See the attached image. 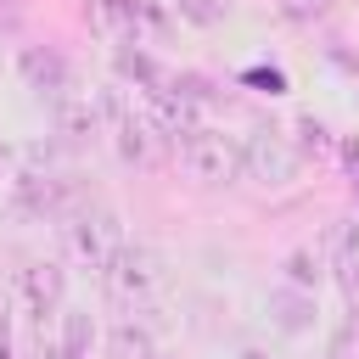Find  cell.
Segmentation results:
<instances>
[{
	"instance_id": "cell-1",
	"label": "cell",
	"mask_w": 359,
	"mask_h": 359,
	"mask_svg": "<svg viewBox=\"0 0 359 359\" xmlns=\"http://www.w3.org/2000/svg\"><path fill=\"white\" fill-rule=\"evenodd\" d=\"M101 286H107V297H112L123 314H146V309L168 292V264H163L157 247L129 241V247L101 269Z\"/></svg>"
},
{
	"instance_id": "cell-2",
	"label": "cell",
	"mask_w": 359,
	"mask_h": 359,
	"mask_svg": "<svg viewBox=\"0 0 359 359\" xmlns=\"http://www.w3.org/2000/svg\"><path fill=\"white\" fill-rule=\"evenodd\" d=\"M62 309H67V275H62V264L22 258L11 269V314L45 331V320H56Z\"/></svg>"
},
{
	"instance_id": "cell-3",
	"label": "cell",
	"mask_w": 359,
	"mask_h": 359,
	"mask_svg": "<svg viewBox=\"0 0 359 359\" xmlns=\"http://www.w3.org/2000/svg\"><path fill=\"white\" fill-rule=\"evenodd\" d=\"M174 146H180V168H185L196 185H236V180H241V140H230L224 129L196 123V129H185Z\"/></svg>"
},
{
	"instance_id": "cell-4",
	"label": "cell",
	"mask_w": 359,
	"mask_h": 359,
	"mask_svg": "<svg viewBox=\"0 0 359 359\" xmlns=\"http://www.w3.org/2000/svg\"><path fill=\"white\" fill-rule=\"evenodd\" d=\"M123 247H129V236H123V219L112 208H79L67 219V252H73V264H84V269L101 275Z\"/></svg>"
},
{
	"instance_id": "cell-5",
	"label": "cell",
	"mask_w": 359,
	"mask_h": 359,
	"mask_svg": "<svg viewBox=\"0 0 359 359\" xmlns=\"http://www.w3.org/2000/svg\"><path fill=\"white\" fill-rule=\"evenodd\" d=\"M303 168V146L275 129V123H258L247 140H241V174H252L258 185H292V174Z\"/></svg>"
},
{
	"instance_id": "cell-6",
	"label": "cell",
	"mask_w": 359,
	"mask_h": 359,
	"mask_svg": "<svg viewBox=\"0 0 359 359\" xmlns=\"http://www.w3.org/2000/svg\"><path fill=\"white\" fill-rule=\"evenodd\" d=\"M90 348H95V320H90V309H62L56 320H50V331H39V353L45 359H90Z\"/></svg>"
},
{
	"instance_id": "cell-7",
	"label": "cell",
	"mask_w": 359,
	"mask_h": 359,
	"mask_svg": "<svg viewBox=\"0 0 359 359\" xmlns=\"http://www.w3.org/2000/svg\"><path fill=\"white\" fill-rule=\"evenodd\" d=\"M163 337L151 331L146 314H118L107 325V359H163Z\"/></svg>"
},
{
	"instance_id": "cell-8",
	"label": "cell",
	"mask_w": 359,
	"mask_h": 359,
	"mask_svg": "<svg viewBox=\"0 0 359 359\" xmlns=\"http://www.w3.org/2000/svg\"><path fill=\"white\" fill-rule=\"evenodd\" d=\"M325 269H331V280H337L348 297H359V219H337V224H331Z\"/></svg>"
},
{
	"instance_id": "cell-9",
	"label": "cell",
	"mask_w": 359,
	"mask_h": 359,
	"mask_svg": "<svg viewBox=\"0 0 359 359\" xmlns=\"http://www.w3.org/2000/svg\"><path fill=\"white\" fill-rule=\"evenodd\" d=\"M17 73H22V84L28 90H39V95H67V62L56 56V50H39V45H28L22 56H17Z\"/></svg>"
},
{
	"instance_id": "cell-10",
	"label": "cell",
	"mask_w": 359,
	"mask_h": 359,
	"mask_svg": "<svg viewBox=\"0 0 359 359\" xmlns=\"http://www.w3.org/2000/svg\"><path fill=\"white\" fill-rule=\"evenodd\" d=\"M269 309H280V314H275V320H280V331H303V325H309V314H314V292L280 286V292H269Z\"/></svg>"
},
{
	"instance_id": "cell-11",
	"label": "cell",
	"mask_w": 359,
	"mask_h": 359,
	"mask_svg": "<svg viewBox=\"0 0 359 359\" xmlns=\"http://www.w3.org/2000/svg\"><path fill=\"white\" fill-rule=\"evenodd\" d=\"M286 269H292V286H297V292H314V286H320V264H314L309 252H292Z\"/></svg>"
},
{
	"instance_id": "cell-12",
	"label": "cell",
	"mask_w": 359,
	"mask_h": 359,
	"mask_svg": "<svg viewBox=\"0 0 359 359\" xmlns=\"http://www.w3.org/2000/svg\"><path fill=\"white\" fill-rule=\"evenodd\" d=\"M11 325H17V314H11V303L0 309V359H11L17 353V342H11Z\"/></svg>"
},
{
	"instance_id": "cell-13",
	"label": "cell",
	"mask_w": 359,
	"mask_h": 359,
	"mask_svg": "<svg viewBox=\"0 0 359 359\" xmlns=\"http://www.w3.org/2000/svg\"><path fill=\"white\" fill-rule=\"evenodd\" d=\"M236 359H275V353H269V348H241Z\"/></svg>"
},
{
	"instance_id": "cell-14",
	"label": "cell",
	"mask_w": 359,
	"mask_h": 359,
	"mask_svg": "<svg viewBox=\"0 0 359 359\" xmlns=\"http://www.w3.org/2000/svg\"><path fill=\"white\" fill-rule=\"evenodd\" d=\"M6 163H11V151H6V146H0V174H6Z\"/></svg>"
},
{
	"instance_id": "cell-15",
	"label": "cell",
	"mask_w": 359,
	"mask_h": 359,
	"mask_svg": "<svg viewBox=\"0 0 359 359\" xmlns=\"http://www.w3.org/2000/svg\"><path fill=\"white\" fill-rule=\"evenodd\" d=\"M163 359H180V353H163Z\"/></svg>"
},
{
	"instance_id": "cell-16",
	"label": "cell",
	"mask_w": 359,
	"mask_h": 359,
	"mask_svg": "<svg viewBox=\"0 0 359 359\" xmlns=\"http://www.w3.org/2000/svg\"><path fill=\"white\" fill-rule=\"evenodd\" d=\"M325 359H337V353H325Z\"/></svg>"
}]
</instances>
